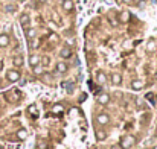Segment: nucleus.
<instances>
[{"label": "nucleus", "mask_w": 157, "mask_h": 149, "mask_svg": "<svg viewBox=\"0 0 157 149\" xmlns=\"http://www.w3.org/2000/svg\"><path fill=\"white\" fill-rule=\"evenodd\" d=\"M96 122H98L99 125H108V123H110V116H108L107 113H101V114H98Z\"/></svg>", "instance_id": "3"}, {"label": "nucleus", "mask_w": 157, "mask_h": 149, "mask_svg": "<svg viewBox=\"0 0 157 149\" xmlns=\"http://www.w3.org/2000/svg\"><path fill=\"white\" fill-rule=\"evenodd\" d=\"M6 79L9 82H17L20 79V72L19 70H8L6 72Z\"/></svg>", "instance_id": "2"}, {"label": "nucleus", "mask_w": 157, "mask_h": 149, "mask_svg": "<svg viewBox=\"0 0 157 149\" xmlns=\"http://www.w3.org/2000/svg\"><path fill=\"white\" fill-rule=\"evenodd\" d=\"M9 35L8 34H0V47H8L9 46Z\"/></svg>", "instance_id": "5"}, {"label": "nucleus", "mask_w": 157, "mask_h": 149, "mask_svg": "<svg viewBox=\"0 0 157 149\" xmlns=\"http://www.w3.org/2000/svg\"><path fill=\"white\" fill-rule=\"evenodd\" d=\"M38 147H40V149H44V147H46V143H44V141H40V146H38Z\"/></svg>", "instance_id": "23"}, {"label": "nucleus", "mask_w": 157, "mask_h": 149, "mask_svg": "<svg viewBox=\"0 0 157 149\" xmlns=\"http://www.w3.org/2000/svg\"><path fill=\"white\" fill-rule=\"evenodd\" d=\"M96 81H98V84H101V85H104L105 82H107V75L102 72V70H99L98 73H96Z\"/></svg>", "instance_id": "9"}, {"label": "nucleus", "mask_w": 157, "mask_h": 149, "mask_svg": "<svg viewBox=\"0 0 157 149\" xmlns=\"http://www.w3.org/2000/svg\"><path fill=\"white\" fill-rule=\"evenodd\" d=\"M155 81H157V73H155Z\"/></svg>", "instance_id": "25"}, {"label": "nucleus", "mask_w": 157, "mask_h": 149, "mask_svg": "<svg viewBox=\"0 0 157 149\" xmlns=\"http://www.w3.org/2000/svg\"><path fill=\"white\" fill-rule=\"evenodd\" d=\"M34 37H35V29L28 28V29H26V38H28V40H32Z\"/></svg>", "instance_id": "18"}, {"label": "nucleus", "mask_w": 157, "mask_h": 149, "mask_svg": "<svg viewBox=\"0 0 157 149\" xmlns=\"http://www.w3.org/2000/svg\"><path fill=\"white\" fill-rule=\"evenodd\" d=\"M134 141H136V138H134L133 135H125V137H122V140H120V147H122V149H130V147L134 144Z\"/></svg>", "instance_id": "1"}, {"label": "nucleus", "mask_w": 157, "mask_h": 149, "mask_svg": "<svg viewBox=\"0 0 157 149\" xmlns=\"http://www.w3.org/2000/svg\"><path fill=\"white\" fill-rule=\"evenodd\" d=\"M19 20H20V25H22V26H23L25 29H28V26H29V22H31L29 15H28V14H22Z\"/></svg>", "instance_id": "8"}, {"label": "nucleus", "mask_w": 157, "mask_h": 149, "mask_svg": "<svg viewBox=\"0 0 157 149\" xmlns=\"http://www.w3.org/2000/svg\"><path fill=\"white\" fill-rule=\"evenodd\" d=\"M26 137H28V131H26V129L22 128V129L17 131V138H19V140H25Z\"/></svg>", "instance_id": "16"}, {"label": "nucleus", "mask_w": 157, "mask_h": 149, "mask_svg": "<svg viewBox=\"0 0 157 149\" xmlns=\"http://www.w3.org/2000/svg\"><path fill=\"white\" fill-rule=\"evenodd\" d=\"M29 113H35V107H34V105L29 107Z\"/></svg>", "instance_id": "24"}, {"label": "nucleus", "mask_w": 157, "mask_h": 149, "mask_svg": "<svg viewBox=\"0 0 157 149\" xmlns=\"http://www.w3.org/2000/svg\"><path fill=\"white\" fill-rule=\"evenodd\" d=\"M67 64L66 63H57V72L58 73H66L67 72Z\"/></svg>", "instance_id": "14"}, {"label": "nucleus", "mask_w": 157, "mask_h": 149, "mask_svg": "<svg viewBox=\"0 0 157 149\" xmlns=\"http://www.w3.org/2000/svg\"><path fill=\"white\" fill-rule=\"evenodd\" d=\"M32 69H34V73H35V75H41V73H43V67H40V64L35 66V67H32Z\"/></svg>", "instance_id": "20"}, {"label": "nucleus", "mask_w": 157, "mask_h": 149, "mask_svg": "<svg viewBox=\"0 0 157 149\" xmlns=\"http://www.w3.org/2000/svg\"><path fill=\"white\" fill-rule=\"evenodd\" d=\"M146 50H148V52H154V50H155V41H154V40H149V41H148Z\"/></svg>", "instance_id": "19"}, {"label": "nucleus", "mask_w": 157, "mask_h": 149, "mask_svg": "<svg viewBox=\"0 0 157 149\" xmlns=\"http://www.w3.org/2000/svg\"><path fill=\"white\" fill-rule=\"evenodd\" d=\"M12 64H14L16 67H22V66H23V56H22V55H17V56H14V59H12Z\"/></svg>", "instance_id": "15"}, {"label": "nucleus", "mask_w": 157, "mask_h": 149, "mask_svg": "<svg viewBox=\"0 0 157 149\" xmlns=\"http://www.w3.org/2000/svg\"><path fill=\"white\" fill-rule=\"evenodd\" d=\"M119 20H120L122 23H127V22L130 20V12H128V11H122V12H120V19H119Z\"/></svg>", "instance_id": "17"}, {"label": "nucleus", "mask_w": 157, "mask_h": 149, "mask_svg": "<svg viewBox=\"0 0 157 149\" xmlns=\"http://www.w3.org/2000/svg\"><path fill=\"white\" fill-rule=\"evenodd\" d=\"M142 88H143V81H140V79H134V81H131V90L139 91V90H142Z\"/></svg>", "instance_id": "7"}, {"label": "nucleus", "mask_w": 157, "mask_h": 149, "mask_svg": "<svg viewBox=\"0 0 157 149\" xmlns=\"http://www.w3.org/2000/svg\"><path fill=\"white\" fill-rule=\"evenodd\" d=\"M98 102H99L101 105H107V103L110 102V94H107V93H101V94L98 96Z\"/></svg>", "instance_id": "10"}, {"label": "nucleus", "mask_w": 157, "mask_h": 149, "mask_svg": "<svg viewBox=\"0 0 157 149\" xmlns=\"http://www.w3.org/2000/svg\"><path fill=\"white\" fill-rule=\"evenodd\" d=\"M54 111H55V113H61V111H63V107H61V105H55V107H54Z\"/></svg>", "instance_id": "21"}, {"label": "nucleus", "mask_w": 157, "mask_h": 149, "mask_svg": "<svg viewBox=\"0 0 157 149\" xmlns=\"http://www.w3.org/2000/svg\"><path fill=\"white\" fill-rule=\"evenodd\" d=\"M95 137H96L99 141H104V140L107 138V132H105L104 129H96V131H95Z\"/></svg>", "instance_id": "11"}, {"label": "nucleus", "mask_w": 157, "mask_h": 149, "mask_svg": "<svg viewBox=\"0 0 157 149\" xmlns=\"http://www.w3.org/2000/svg\"><path fill=\"white\" fill-rule=\"evenodd\" d=\"M142 102H143L142 99H137V108H142V105H143Z\"/></svg>", "instance_id": "22"}, {"label": "nucleus", "mask_w": 157, "mask_h": 149, "mask_svg": "<svg viewBox=\"0 0 157 149\" xmlns=\"http://www.w3.org/2000/svg\"><path fill=\"white\" fill-rule=\"evenodd\" d=\"M29 64H31V67L38 66V64H40V56H38V55H31V56H29Z\"/></svg>", "instance_id": "13"}, {"label": "nucleus", "mask_w": 157, "mask_h": 149, "mask_svg": "<svg viewBox=\"0 0 157 149\" xmlns=\"http://www.w3.org/2000/svg\"><path fill=\"white\" fill-rule=\"evenodd\" d=\"M19 2H25V0H19Z\"/></svg>", "instance_id": "26"}, {"label": "nucleus", "mask_w": 157, "mask_h": 149, "mask_svg": "<svg viewBox=\"0 0 157 149\" xmlns=\"http://www.w3.org/2000/svg\"><path fill=\"white\" fill-rule=\"evenodd\" d=\"M155 149H157V147H155Z\"/></svg>", "instance_id": "27"}, {"label": "nucleus", "mask_w": 157, "mask_h": 149, "mask_svg": "<svg viewBox=\"0 0 157 149\" xmlns=\"http://www.w3.org/2000/svg\"><path fill=\"white\" fill-rule=\"evenodd\" d=\"M60 56H61V58H64V59L70 58V56H72V49H70V46L63 47V49H61V52H60Z\"/></svg>", "instance_id": "6"}, {"label": "nucleus", "mask_w": 157, "mask_h": 149, "mask_svg": "<svg viewBox=\"0 0 157 149\" xmlns=\"http://www.w3.org/2000/svg\"><path fill=\"white\" fill-rule=\"evenodd\" d=\"M73 8H75L73 0H63V9H64L66 12H72Z\"/></svg>", "instance_id": "4"}, {"label": "nucleus", "mask_w": 157, "mask_h": 149, "mask_svg": "<svg viewBox=\"0 0 157 149\" xmlns=\"http://www.w3.org/2000/svg\"><path fill=\"white\" fill-rule=\"evenodd\" d=\"M110 81H111V84H113V85H119V84L122 82V76H120L119 73H113Z\"/></svg>", "instance_id": "12"}]
</instances>
